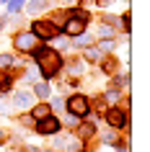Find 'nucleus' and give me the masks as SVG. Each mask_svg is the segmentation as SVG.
Instances as JSON below:
<instances>
[{"label":"nucleus","instance_id":"1","mask_svg":"<svg viewBox=\"0 0 150 152\" xmlns=\"http://www.w3.org/2000/svg\"><path fill=\"white\" fill-rule=\"evenodd\" d=\"M31 54H34V59L39 62V70H41V75L47 77V80H52L55 77V72L60 70V64H62V57L57 54V52H52L49 47H34L31 49Z\"/></svg>","mask_w":150,"mask_h":152},{"label":"nucleus","instance_id":"2","mask_svg":"<svg viewBox=\"0 0 150 152\" xmlns=\"http://www.w3.org/2000/svg\"><path fill=\"white\" fill-rule=\"evenodd\" d=\"M67 111L72 113V116H88V113H91V103H88V98L86 96H70L67 98Z\"/></svg>","mask_w":150,"mask_h":152},{"label":"nucleus","instance_id":"3","mask_svg":"<svg viewBox=\"0 0 150 152\" xmlns=\"http://www.w3.org/2000/svg\"><path fill=\"white\" fill-rule=\"evenodd\" d=\"M36 44H39V39H36L31 31H21V34L13 36V47H16V52H31Z\"/></svg>","mask_w":150,"mask_h":152},{"label":"nucleus","instance_id":"4","mask_svg":"<svg viewBox=\"0 0 150 152\" xmlns=\"http://www.w3.org/2000/svg\"><path fill=\"white\" fill-rule=\"evenodd\" d=\"M31 34H34V36H36L39 41H49V39H55V36H57L55 26L49 23V21H34Z\"/></svg>","mask_w":150,"mask_h":152},{"label":"nucleus","instance_id":"5","mask_svg":"<svg viewBox=\"0 0 150 152\" xmlns=\"http://www.w3.org/2000/svg\"><path fill=\"white\" fill-rule=\"evenodd\" d=\"M34 126H36V134H44V137H47V134H57L62 124H60V119H55V116L49 113V116H44V119H39Z\"/></svg>","mask_w":150,"mask_h":152},{"label":"nucleus","instance_id":"6","mask_svg":"<svg viewBox=\"0 0 150 152\" xmlns=\"http://www.w3.org/2000/svg\"><path fill=\"white\" fill-rule=\"evenodd\" d=\"M106 121H109L111 129H124L127 124H129V113H127L124 108H122V111H119V108H111V111L106 113Z\"/></svg>","mask_w":150,"mask_h":152},{"label":"nucleus","instance_id":"7","mask_svg":"<svg viewBox=\"0 0 150 152\" xmlns=\"http://www.w3.org/2000/svg\"><path fill=\"white\" fill-rule=\"evenodd\" d=\"M65 34L67 36H78V34L86 31V21L83 18H75V16H67V21H65Z\"/></svg>","mask_w":150,"mask_h":152},{"label":"nucleus","instance_id":"8","mask_svg":"<svg viewBox=\"0 0 150 152\" xmlns=\"http://www.w3.org/2000/svg\"><path fill=\"white\" fill-rule=\"evenodd\" d=\"M31 103H34V93H29V90H16L13 98H10L13 108H29Z\"/></svg>","mask_w":150,"mask_h":152},{"label":"nucleus","instance_id":"9","mask_svg":"<svg viewBox=\"0 0 150 152\" xmlns=\"http://www.w3.org/2000/svg\"><path fill=\"white\" fill-rule=\"evenodd\" d=\"M55 147H60L62 152H80V150H83V139H75V137H62L60 142L55 139Z\"/></svg>","mask_w":150,"mask_h":152},{"label":"nucleus","instance_id":"10","mask_svg":"<svg viewBox=\"0 0 150 152\" xmlns=\"http://www.w3.org/2000/svg\"><path fill=\"white\" fill-rule=\"evenodd\" d=\"M49 113H52V106L49 103H36L34 106V111H31V119H44V116H49Z\"/></svg>","mask_w":150,"mask_h":152},{"label":"nucleus","instance_id":"11","mask_svg":"<svg viewBox=\"0 0 150 152\" xmlns=\"http://www.w3.org/2000/svg\"><path fill=\"white\" fill-rule=\"evenodd\" d=\"M96 36L98 39H114V28L109 23H101V26H96Z\"/></svg>","mask_w":150,"mask_h":152},{"label":"nucleus","instance_id":"12","mask_svg":"<svg viewBox=\"0 0 150 152\" xmlns=\"http://www.w3.org/2000/svg\"><path fill=\"white\" fill-rule=\"evenodd\" d=\"M72 44H75V47H91V44H93V36H88V34L83 31V34H78V36H72Z\"/></svg>","mask_w":150,"mask_h":152},{"label":"nucleus","instance_id":"13","mask_svg":"<svg viewBox=\"0 0 150 152\" xmlns=\"http://www.w3.org/2000/svg\"><path fill=\"white\" fill-rule=\"evenodd\" d=\"M86 59H91V62H101V59H103V52H101V49H88L86 47Z\"/></svg>","mask_w":150,"mask_h":152},{"label":"nucleus","instance_id":"14","mask_svg":"<svg viewBox=\"0 0 150 152\" xmlns=\"http://www.w3.org/2000/svg\"><path fill=\"white\" fill-rule=\"evenodd\" d=\"M34 96L47 98L49 96V85H47V83H36V85H34Z\"/></svg>","mask_w":150,"mask_h":152},{"label":"nucleus","instance_id":"15","mask_svg":"<svg viewBox=\"0 0 150 152\" xmlns=\"http://www.w3.org/2000/svg\"><path fill=\"white\" fill-rule=\"evenodd\" d=\"M5 5H8V10H10V13H18V10H21V8L26 5V0H8Z\"/></svg>","mask_w":150,"mask_h":152},{"label":"nucleus","instance_id":"16","mask_svg":"<svg viewBox=\"0 0 150 152\" xmlns=\"http://www.w3.org/2000/svg\"><path fill=\"white\" fill-rule=\"evenodd\" d=\"M88 137H93V126H80L78 124V139H88Z\"/></svg>","mask_w":150,"mask_h":152},{"label":"nucleus","instance_id":"17","mask_svg":"<svg viewBox=\"0 0 150 152\" xmlns=\"http://www.w3.org/2000/svg\"><path fill=\"white\" fill-rule=\"evenodd\" d=\"M13 64H16L13 54H0V67H13Z\"/></svg>","mask_w":150,"mask_h":152},{"label":"nucleus","instance_id":"18","mask_svg":"<svg viewBox=\"0 0 150 152\" xmlns=\"http://www.w3.org/2000/svg\"><path fill=\"white\" fill-rule=\"evenodd\" d=\"M127 85H129V75H122V77H114V88H127Z\"/></svg>","mask_w":150,"mask_h":152},{"label":"nucleus","instance_id":"19","mask_svg":"<svg viewBox=\"0 0 150 152\" xmlns=\"http://www.w3.org/2000/svg\"><path fill=\"white\" fill-rule=\"evenodd\" d=\"M44 5H47L44 0H34L31 5H29V13H36V10H44Z\"/></svg>","mask_w":150,"mask_h":152},{"label":"nucleus","instance_id":"20","mask_svg":"<svg viewBox=\"0 0 150 152\" xmlns=\"http://www.w3.org/2000/svg\"><path fill=\"white\" fill-rule=\"evenodd\" d=\"M83 70H86V64H83V62H72L70 64V72H72V75H80Z\"/></svg>","mask_w":150,"mask_h":152},{"label":"nucleus","instance_id":"21","mask_svg":"<svg viewBox=\"0 0 150 152\" xmlns=\"http://www.w3.org/2000/svg\"><path fill=\"white\" fill-rule=\"evenodd\" d=\"M36 77H39V70H29L24 80H29V83H36Z\"/></svg>","mask_w":150,"mask_h":152},{"label":"nucleus","instance_id":"22","mask_svg":"<svg viewBox=\"0 0 150 152\" xmlns=\"http://www.w3.org/2000/svg\"><path fill=\"white\" fill-rule=\"evenodd\" d=\"M103 98H106V101H109V103H117V98H119V93H117V90H106V96H103Z\"/></svg>","mask_w":150,"mask_h":152},{"label":"nucleus","instance_id":"23","mask_svg":"<svg viewBox=\"0 0 150 152\" xmlns=\"http://www.w3.org/2000/svg\"><path fill=\"white\" fill-rule=\"evenodd\" d=\"M114 139H117L114 132H106V134H103V144H114Z\"/></svg>","mask_w":150,"mask_h":152},{"label":"nucleus","instance_id":"24","mask_svg":"<svg viewBox=\"0 0 150 152\" xmlns=\"http://www.w3.org/2000/svg\"><path fill=\"white\" fill-rule=\"evenodd\" d=\"M96 3H98V5H103V8H106V5H111V3H114V0H96Z\"/></svg>","mask_w":150,"mask_h":152},{"label":"nucleus","instance_id":"25","mask_svg":"<svg viewBox=\"0 0 150 152\" xmlns=\"http://www.w3.org/2000/svg\"><path fill=\"white\" fill-rule=\"evenodd\" d=\"M3 137H5V132H3V129H0V142H3Z\"/></svg>","mask_w":150,"mask_h":152},{"label":"nucleus","instance_id":"26","mask_svg":"<svg viewBox=\"0 0 150 152\" xmlns=\"http://www.w3.org/2000/svg\"><path fill=\"white\" fill-rule=\"evenodd\" d=\"M65 3H75V0H65Z\"/></svg>","mask_w":150,"mask_h":152}]
</instances>
